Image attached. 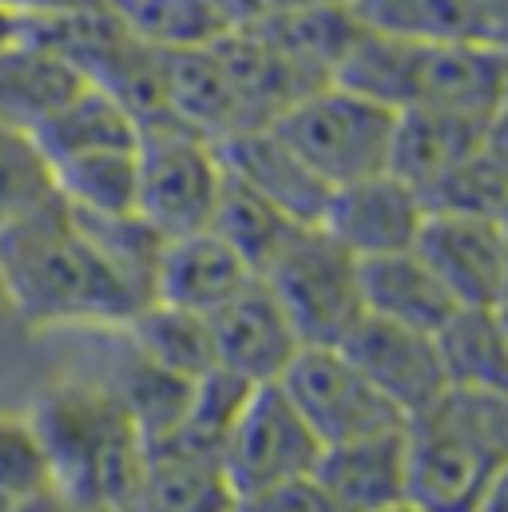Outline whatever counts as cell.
<instances>
[{
	"mask_svg": "<svg viewBox=\"0 0 508 512\" xmlns=\"http://www.w3.org/2000/svg\"><path fill=\"white\" fill-rule=\"evenodd\" d=\"M0 270L24 326L116 330L147 298L100 255L64 199L0 235Z\"/></svg>",
	"mask_w": 508,
	"mask_h": 512,
	"instance_id": "obj_1",
	"label": "cell"
},
{
	"mask_svg": "<svg viewBox=\"0 0 508 512\" xmlns=\"http://www.w3.org/2000/svg\"><path fill=\"white\" fill-rule=\"evenodd\" d=\"M52 489L80 509H131L147 441L108 382L52 385L28 413Z\"/></svg>",
	"mask_w": 508,
	"mask_h": 512,
	"instance_id": "obj_2",
	"label": "cell"
},
{
	"mask_svg": "<svg viewBox=\"0 0 508 512\" xmlns=\"http://www.w3.org/2000/svg\"><path fill=\"white\" fill-rule=\"evenodd\" d=\"M334 84L389 112L441 108L489 124L508 92V60L497 44H413L358 28Z\"/></svg>",
	"mask_w": 508,
	"mask_h": 512,
	"instance_id": "obj_3",
	"label": "cell"
},
{
	"mask_svg": "<svg viewBox=\"0 0 508 512\" xmlns=\"http://www.w3.org/2000/svg\"><path fill=\"white\" fill-rule=\"evenodd\" d=\"M508 457V397L449 389L405 421L409 509L473 512L485 481Z\"/></svg>",
	"mask_w": 508,
	"mask_h": 512,
	"instance_id": "obj_4",
	"label": "cell"
},
{
	"mask_svg": "<svg viewBox=\"0 0 508 512\" xmlns=\"http://www.w3.org/2000/svg\"><path fill=\"white\" fill-rule=\"evenodd\" d=\"M393 124H397V112L330 80L306 92L302 100H294L274 120V131L334 191V187L389 171Z\"/></svg>",
	"mask_w": 508,
	"mask_h": 512,
	"instance_id": "obj_5",
	"label": "cell"
},
{
	"mask_svg": "<svg viewBox=\"0 0 508 512\" xmlns=\"http://www.w3.org/2000/svg\"><path fill=\"white\" fill-rule=\"evenodd\" d=\"M262 282L302 346H342L366 314L358 258L322 227H302L266 266Z\"/></svg>",
	"mask_w": 508,
	"mask_h": 512,
	"instance_id": "obj_6",
	"label": "cell"
},
{
	"mask_svg": "<svg viewBox=\"0 0 508 512\" xmlns=\"http://www.w3.org/2000/svg\"><path fill=\"white\" fill-rule=\"evenodd\" d=\"M135 215L159 235L179 239L207 231L227 183L219 147L179 124L139 131Z\"/></svg>",
	"mask_w": 508,
	"mask_h": 512,
	"instance_id": "obj_7",
	"label": "cell"
},
{
	"mask_svg": "<svg viewBox=\"0 0 508 512\" xmlns=\"http://www.w3.org/2000/svg\"><path fill=\"white\" fill-rule=\"evenodd\" d=\"M322 441L290 405L282 385H254L243 401L219 465L239 501H266L314 477Z\"/></svg>",
	"mask_w": 508,
	"mask_h": 512,
	"instance_id": "obj_8",
	"label": "cell"
},
{
	"mask_svg": "<svg viewBox=\"0 0 508 512\" xmlns=\"http://www.w3.org/2000/svg\"><path fill=\"white\" fill-rule=\"evenodd\" d=\"M278 385L314 429L322 449L405 429V417L362 378V370L338 346H302Z\"/></svg>",
	"mask_w": 508,
	"mask_h": 512,
	"instance_id": "obj_9",
	"label": "cell"
},
{
	"mask_svg": "<svg viewBox=\"0 0 508 512\" xmlns=\"http://www.w3.org/2000/svg\"><path fill=\"white\" fill-rule=\"evenodd\" d=\"M338 350L362 370V378L374 385L405 421H413L417 413H425L429 405H437L449 393V378H445L441 350H437L433 334L362 314V322L346 334V342Z\"/></svg>",
	"mask_w": 508,
	"mask_h": 512,
	"instance_id": "obj_10",
	"label": "cell"
},
{
	"mask_svg": "<svg viewBox=\"0 0 508 512\" xmlns=\"http://www.w3.org/2000/svg\"><path fill=\"white\" fill-rule=\"evenodd\" d=\"M413 251L445 282L457 306H497L508 278V227L501 219L429 211Z\"/></svg>",
	"mask_w": 508,
	"mask_h": 512,
	"instance_id": "obj_11",
	"label": "cell"
},
{
	"mask_svg": "<svg viewBox=\"0 0 508 512\" xmlns=\"http://www.w3.org/2000/svg\"><path fill=\"white\" fill-rule=\"evenodd\" d=\"M425 215H429L425 199L393 171H381L370 179L334 187L318 227L362 262V258L413 251Z\"/></svg>",
	"mask_w": 508,
	"mask_h": 512,
	"instance_id": "obj_12",
	"label": "cell"
},
{
	"mask_svg": "<svg viewBox=\"0 0 508 512\" xmlns=\"http://www.w3.org/2000/svg\"><path fill=\"white\" fill-rule=\"evenodd\" d=\"M207 330L215 370H227L247 385H274L302 350L290 318L282 314L262 278H254L247 290L207 314Z\"/></svg>",
	"mask_w": 508,
	"mask_h": 512,
	"instance_id": "obj_13",
	"label": "cell"
},
{
	"mask_svg": "<svg viewBox=\"0 0 508 512\" xmlns=\"http://www.w3.org/2000/svg\"><path fill=\"white\" fill-rule=\"evenodd\" d=\"M330 512H397L409 509L405 429L326 445L310 477Z\"/></svg>",
	"mask_w": 508,
	"mask_h": 512,
	"instance_id": "obj_14",
	"label": "cell"
},
{
	"mask_svg": "<svg viewBox=\"0 0 508 512\" xmlns=\"http://www.w3.org/2000/svg\"><path fill=\"white\" fill-rule=\"evenodd\" d=\"M215 147L231 179L251 187L254 195H262L266 203H274L282 215H290L302 227L322 223L330 187L294 155V147L274 131V124L239 131Z\"/></svg>",
	"mask_w": 508,
	"mask_h": 512,
	"instance_id": "obj_15",
	"label": "cell"
},
{
	"mask_svg": "<svg viewBox=\"0 0 508 512\" xmlns=\"http://www.w3.org/2000/svg\"><path fill=\"white\" fill-rule=\"evenodd\" d=\"M254 278L258 274L251 266L207 227L195 235L163 239V251L155 262V282H151V302L207 318L223 302H231L239 290H247Z\"/></svg>",
	"mask_w": 508,
	"mask_h": 512,
	"instance_id": "obj_16",
	"label": "cell"
},
{
	"mask_svg": "<svg viewBox=\"0 0 508 512\" xmlns=\"http://www.w3.org/2000/svg\"><path fill=\"white\" fill-rule=\"evenodd\" d=\"M485 147V120H469L441 108H405L393 124L389 171L405 179L421 199L461 163L481 155Z\"/></svg>",
	"mask_w": 508,
	"mask_h": 512,
	"instance_id": "obj_17",
	"label": "cell"
},
{
	"mask_svg": "<svg viewBox=\"0 0 508 512\" xmlns=\"http://www.w3.org/2000/svg\"><path fill=\"white\" fill-rule=\"evenodd\" d=\"M84 88L88 80L76 64H68L60 52L20 32L0 48V124L4 128L36 131Z\"/></svg>",
	"mask_w": 508,
	"mask_h": 512,
	"instance_id": "obj_18",
	"label": "cell"
},
{
	"mask_svg": "<svg viewBox=\"0 0 508 512\" xmlns=\"http://www.w3.org/2000/svg\"><path fill=\"white\" fill-rule=\"evenodd\" d=\"M370 32L413 44H497L501 0H346Z\"/></svg>",
	"mask_w": 508,
	"mask_h": 512,
	"instance_id": "obj_19",
	"label": "cell"
},
{
	"mask_svg": "<svg viewBox=\"0 0 508 512\" xmlns=\"http://www.w3.org/2000/svg\"><path fill=\"white\" fill-rule=\"evenodd\" d=\"M362 274V306L366 314L421 330V334H437L461 306L457 298L445 290V282L429 270V262L417 251H397V255L362 258L358 262Z\"/></svg>",
	"mask_w": 508,
	"mask_h": 512,
	"instance_id": "obj_20",
	"label": "cell"
},
{
	"mask_svg": "<svg viewBox=\"0 0 508 512\" xmlns=\"http://www.w3.org/2000/svg\"><path fill=\"white\" fill-rule=\"evenodd\" d=\"M135 512H235L239 497L219 465V457L179 453V449H147V465L139 477Z\"/></svg>",
	"mask_w": 508,
	"mask_h": 512,
	"instance_id": "obj_21",
	"label": "cell"
},
{
	"mask_svg": "<svg viewBox=\"0 0 508 512\" xmlns=\"http://www.w3.org/2000/svg\"><path fill=\"white\" fill-rule=\"evenodd\" d=\"M433 338L449 389L508 397V334L497 306H461Z\"/></svg>",
	"mask_w": 508,
	"mask_h": 512,
	"instance_id": "obj_22",
	"label": "cell"
},
{
	"mask_svg": "<svg viewBox=\"0 0 508 512\" xmlns=\"http://www.w3.org/2000/svg\"><path fill=\"white\" fill-rule=\"evenodd\" d=\"M32 135H36L40 151L48 155V163L92 155V151L139 147V124L131 120V112L112 92H104L96 84H88L80 96H72L52 120H44Z\"/></svg>",
	"mask_w": 508,
	"mask_h": 512,
	"instance_id": "obj_23",
	"label": "cell"
},
{
	"mask_svg": "<svg viewBox=\"0 0 508 512\" xmlns=\"http://www.w3.org/2000/svg\"><path fill=\"white\" fill-rule=\"evenodd\" d=\"M104 8L127 32L155 52L211 48L231 32L219 0H104Z\"/></svg>",
	"mask_w": 508,
	"mask_h": 512,
	"instance_id": "obj_24",
	"label": "cell"
},
{
	"mask_svg": "<svg viewBox=\"0 0 508 512\" xmlns=\"http://www.w3.org/2000/svg\"><path fill=\"white\" fill-rule=\"evenodd\" d=\"M124 334L143 358L171 370L175 378L199 382L203 374L215 370L211 330H207L203 314H187V310H175V306H163V302H147L124 322Z\"/></svg>",
	"mask_w": 508,
	"mask_h": 512,
	"instance_id": "obj_25",
	"label": "cell"
},
{
	"mask_svg": "<svg viewBox=\"0 0 508 512\" xmlns=\"http://www.w3.org/2000/svg\"><path fill=\"white\" fill-rule=\"evenodd\" d=\"M135 151L139 147L92 151V155L52 163L64 207L76 215H96V219L135 215V183H139Z\"/></svg>",
	"mask_w": 508,
	"mask_h": 512,
	"instance_id": "obj_26",
	"label": "cell"
},
{
	"mask_svg": "<svg viewBox=\"0 0 508 512\" xmlns=\"http://www.w3.org/2000/svg\"><path fill=\"white\" fill-rule=\"evenodd\" d=\"M211 231L262 278L266 266L282 255V247L302 231V223H294L274 203H266L262 195H254L251 187H243L239 179L227 175L215 219H211Z\"/></svg>",
	"mask_w": 508,
	"mask_h": 512,
	"instance_id": "obj_27",
	"label": "cell"
},
{
	"mask_svg": "<svg viewBox=\"0 0 508 512\" xmlns=\"http://www.w3.org/2000/svg\"><path fill=\"white\" fill-rule=\"evenodd\" d=\"M60 199L48 155L36 135L0 124V235Z\"/></svg>",
	"mask_w": 508,
	"mask_h": 512,
	"instance_id": "obj_28",
	"label": "cell"
},
{
	"mask_svg": "<svg viewBox=\"0 0 508 512\" xmlns=\"http://www.w3.org/2000/svg\"><path fill=\"white\" fill-rule=\"evenodd\" d=\"M48 485L52 477L32 421L16 413H0V501L12 505Z\"/></svg>",
	"mask_w": 508,
	"mask_h": 512,
	"instance_id": "obj_29",
	"label": "cell"
},
{
	"mask_svg": "<svg viewBox=\"0 0 508 512\" xmlns=\"http://www.w3.org/2000/svg\"><path fill=\"white\" fill-rule=\"evenodd\" d=\"M100 0H0L4 12H12L16 20H36V16H56V12H76V8H92Z\"/></svg>",
	"mask_w": 508,
	"mask_h": 512,
	"instance_id": "obj_30",
	"label": "cell"
},
{
	"mask_svg": "<svg viewBox=\"0 0 508 512\" xmlns=\"http://www.w3.org/2000/svg\"><path fill=\"white\" fill-rule=\"evenodd\" d=\"M485 155L508 175V92L505 100L497 104V112L489 116V124H485Z\"/></svg>",
	"mask_w": 508,
	"mask_h": 512,
	"instance_id": "obj_31",
	"label": "cell"
},
{
	"mask_svg": "<svg viewBox=\"0 0 508 512\" xmlns=\"http://www.w3.org/2000/svg\"><path fill=\"white\" fill-rule=\"evenodd\" d=\"M4 512H84L76 501H68L60 489H36V493H28V497H20V501H12Z\"/></svg>",
	"mask_w": 508,
	"mask_h": 512,
	"instance_id": "obj_32",
	"label": "cell"
},
{
	"mask_svg": "<svg viewBox=\"0 0 508 512\" xmlns=\"http://www.w3.org/2000/svg\"><path fill=\"white\" fill-rule=\"evenodd\" d=\"M473 512H508V457L493 469V477L485 481Z\"/></svg>",
	"mask_w": 508,
	"mask_h": 512,
	"instance_id": "obj_33",
	"label": "cell"
},
{
	"mask_svg": "<svg viewBox=\"0 0 508 512\" xmlns=\"http://www.w3.org/2000/svg\"><path fill=\"white\" fill-rule=\"evenodd\" d=\"M497 48L508 60V0H501V12H497Z\"/></svg>",
	"mask_w": 508,
	"mask_h": 512,
	"instance_id": "obj_34",
	"label": "cell"
},
{
	"mask_svg": "<svg viewBox=\"0 0 508 512\" xmlns=\"http://www.w3.org/2000/svg\"><path fill=\"white\" fill-rule=\"evenodd\" d=\"M4 322H20V318L12 310V298H8V286H4V270H0V326Z\"/></svg>",
	"mask_w": 508,
	"mask_h": 512,
	"instance_id": "obj_35",
	"label": "cell"
},
{
	"mask_svg": "<svg viewBox=\"0 0 508 512\" xmlns=\"http://www.w3.org/2000/svg\"><path fill=\"white\" fill-rule=\"evenodd\" d=\"M12 36H16V16L0 8V48H4V44H8Z\"/></svg>",
	"mask_w": 508,
	"mask_h": 512,
	"instance_id": "obj_36",
	"label": "cell"
},
{
	"mask_svg": "<svg viewBox=\"0 0 508 512\" xmlns=\"http://www.w3.org/2000/svg\"><path fill=\"white\" fill-rule=\"evenodd\" d=\"M235 512H282V509L270 505V501H239V509Z\"/></svg>",
	"mask_w": 508,
	"mask_h": 512,
	"instance_id": "obj_37",
	"label": "cell"
},
{
	"mask_svg": "<svg viewBox=\"0 0 508 512\" xmlns=\"http://www.w3.org/2000/svg\"><path fill=\"white\" fill-rule=\"evenodd\" d=\"M497 314H501V326H505V334H508V298L505 302H497Z\"/></svg>",
	"mask_w": 508,
	"mask_h": 512,
	"instance_id": "obj_38",
	"label": "cell"
},
{
	"mask_svg": "<svg viewBox=\"0 0 508 512\" xmlns=\"http://www.w3.org/2000/svg\"><path fill=\"white\" fill-rule=\"evenodd\" d=\"M88 512H135V509H88Z\"/></svg>",
	"mask_w": 508,
	"mask_h": 512,
	"instance_id": "obj_39",
	"label": "cell"
}]
</instances>
